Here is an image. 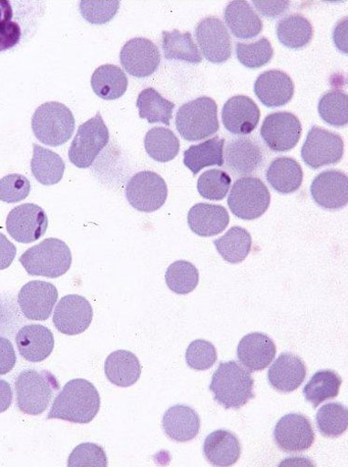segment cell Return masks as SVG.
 <instances>
[{
  "mask_svg": "<svg viewBox=\"0 0 348 467\" xmlns=\"http://www.w3.org/2000/svg\"><path fill=\"white\" fill-rule=\"evenodd\" d=\"M261 120V110L250 97L238 95L230 98L222 109V121L227 130L234 135L253 132Z\"/></svg>",
  "mask_w": 348,
  "mask_h": 467,
  "instance_id": "obj_18",
  "label": "cell"
},
{
  "mask_svg": "<svg viewBox=\"0 0 348 467\" xmlns=\"http://www.w3.org/2000/svg\"><path fill=\"white\" fill-rule=\"evenodd\" d=\"M162 426L170 440L176 442H188L200 432L201 420L191 407L179 404L170 407L165 412Z\"/></svg>",
  "mask_w": 348,
  "mask_h": 467,
  "instance_id": "obj_24",
  "label": "cell"
},
{
  "mask_svg": "<svg viewBox=\"0 0 348 467\" xmlns=\"http://www.w3.org/2000/svg\"><path fill=\"white\" fill-rule=\"evenodd\" d=\"M16 353L12 342L0 337V376L9 374L16 365Z\"/></svg>",
  "mask_w": 348,
  "mask_h": 467,
  "instance_id": "obj_50",
  "label": "cell"
},
{
  "mask_svg": "<svg viewBox=\"0 0 348 467\" xmlns=\"http://www.w3.org/2000/svg\"><path fill=\"white\" fill-rule=\"evenodd\" d=\"M176 127L189 141L202 140L216 134L220 130L217 102L203 96L185 103L177 113Z\"/></svg>",
  "mask_w": 348,
  "mask_h": 467,
  "instance_id": "obj_6",
  "label": "cell"
},
{
  "mask_svg": "<svg viewBox=\"0 0 348 467\" xmlns=\"http://www.w3.org/2000/svg\"><path fill=\"white\" fill-rule=\"evenodd\" d=\"M110 140V133L101 113L78 128L69 149V160L79 169L91 167Z\"/></svg>",
  "mask_w": 348,
  "mask_h": 467,
  "instance_id": "obj_8",
  "label": "cell"
},
{
  "mask_svg": "<svg viewBox=\"0 0 348 467\" xmlns=\"http://www.w3.org/2000/svg\"><path fill=\"white\" fill-rule=\"evenodd\" d=\"M13 8L6 0H0V24L12 21Z\"/></svg>",
  "mask_w": 348,
  "mask_h": 467,
  "instance_id": "obj_54",
  "label": "cell"
},
{
  "mask_svg": "<svg viewBox=\"0 0 348 467\" xmlns=\"http://www.w3.org/2000/svg\"><path fill=\"white\" fill-rule=\"evenodd\" d=\"M340 376L332 370L317 372L304 388L303 393L306 400L314 408L327 400L338 396L342 385Z\"/></svg>",
  "mask_w": 348,
  "mask_h": 467,
  "instance_id": "obj_39",
  "label": "cell"
},
{
  "mask_svg": "<svg viewBox=\"0 0 348 467\" xmlns=\"http://www.w3.org/2000/svg\"><path fill=\"white\" fill-rule=\"evenodd\" d=\"M236 56L239 62L251 69H258L269 64L273 57V47L266 37L255 43H237Z\"/></svg>",
  "mask_w": 348,
  "mask_h": 467,
  "instance_id": "obj_42",
  "label": "cell"
},
{
  "mask_svg": "<svg viewBox=\"0 0 348 467\" xmlns=\"http://www.w3.org/2000/svg\"><path fill=\"white\" fill-rule=\"evenodd\" d=\"M118 0H83L80 3V14L92 25H105L112 21L119 11Z\"/></svg>",
  "mask_w": 348,
  "mask_h": 467,
  "instance_id": "obj_45",
  "label": "cell"
},
{
  "mask_svg": "<svg viewBox=\"0 0 348 467\" xmlns=\"http://www.w3.org/2000/svg\"><path fill=\"white\" fill-rule=\"evenodd\" d=\"M17 254L16 246L0 233V271L8 269L14 263Z\"/></svg>",
  "mask_w": 348,
  "mask_h": 467,
  "instance_id": "obj_51",
  "label": "cell"
},
{
  "mask_svg": "<svg viewBox=\"0 0 348 467\" xmlns=\"http://www.w3.org/2000/svg\"><path fill=\"white\" fill-rule=\"evenodd\" d=\"M48 220L46 213L35 203L18 205L8 215L6 228L18 243L30 244L46 232Z\"/></svg>",
  "mask_w": 348,
  "mask_h": 467,
  "instance_id": "obj_16",
  "label": "cell"
},
{
  "mask_svg": "<svg viewBox=\"0 0 348 467\" xmlns=\"http://www.w3.org/2000/svg\"><path fill=\"white\" fill-rule=\"evenodd\" d=\"M271 192L259 178L245 177L235 182L228 198L234 216L244 221L261 218L269 210Z\"/></svg>",
  "mask_w": 348,
  "mask_h": 467,
  "instance_id": "obj_7",
  "label": "cell"
},
{
  "mask_svg": "<svg viewBox=\"0 0 348 467\" xmlns=\"http://www.w3.org/2000/svg\"><path fill=\"white\" fill-rule=\"evenodd\" d=\"M227 169L236 175L246 176L256 172L262 165L264 153L261 145L251 138L230 140L225 151Z\"/></svg>",
  "mask_w": 348,
  "mask_h": 467,
  "instance_id": "obj_21",
  "label": "cell"
},
{
  "mask_svg": "<svg viewBox=\"0 0 348 467\" xmlns=\"http://www.w3.org/2000/svg\"><path fill=\"white\" fill-rule=\"evenodd\" d=\"M58 297L59 293L55 285L32 281L20 290L18 303L26 319L41 322L51 317Z\"/></svg>",
  "mask_w": 348,
  "mask_h": 467,
  "instance_id": "obj_13",
  "label": "cell"
},
{
  "mask_svg": "<svg viewBox=\"0 0 348 467\" xmlns=\"http://www.w3.org/2000/svg\"><path fill=\"white\" fill-rule=\"evenodd\" d=\"M258 11L269 18H277L286 13L290 7V2H253Z\"/></svg>",
  "mask_w": 348,
  "mask_h": 467,
  "instance_id": "obj_52",
  "label": "cell"
},
{
  "mask_svg": "<svg viewBox=\"0 0 348 467\" xmlns=\"http://www.w3.org/2000/svg\"><path fill=\"white\" fill-rule=\"evenodd\" d=\"M254 386L251 372L231 360L220 363L210 389L220 405L227 410H238L255 398Z\"/></svg>",
  "mask_w": 348,
  "mask_h": 467,
  "instance_id": "obj_2",
  "label": "cell"
},
{
  "mask_svg": "<svg viewBox=\"0 0 348 467\" xmlns=\"http://www.w3.org/2000/svg\"><path fill=\"white\" fill-rule=\"evenodd\" d=\"M217 359L218 353L215 346L204 339L194 340L186 351L187 365L196 371H207L212 368Z\"/></svg>",
  "mask_w": 348,
  "mask_h": 467,
  "instance_id": "obj_46",
  "label": "cell"
},
{
  "mask_svg": "<svg viewBox=\"0 0 348 467\" xmlns=\"http://www.w3.org/2000/svg\"><path fill=\"white\" fill-rule=\"evenodd\" d=\"M218 252L224 261L231 265H238L244 261L251 252L252 237L250 233L241 227H232L224 236L214 241Z\"/></svg>",
  "mask_w": 348,
  "mask_h": 467,
  "instance_id": "obj_38",
  "label": "cell"
},
{
  "mask_svg": "<svg viewBox=\"0 0 348 467\" xmlns=\"http://www.w3.org/2000/svg\"><path fill=\"white\" fill-rule=\"evenodd\" d=\"M255 93L265 107L281 108L292 99L294 84L291 77L283 71L270 70L258 78Z\"/></svg>",
  "mask_w": 348,
  "mask_h": 467,
  "instance_id": "obj_23",
  "label": "cell"
},
{
  "mask_svg": "<svg viewBox=\"0 0 348 467\" xmlns=\"http://www.w3.org/2000/svg\"><path fill=\"white\" fill-rule=\"evenodd\" d=\"M230 223V215L222 205L197 203L188 214V224L197 235L210 237L220 234Z\"/></svg>",
  "mask_w": 348,
  "mask_h": 467,
  "instance_id": "obj_26",
  "label": "cell"
},
{
  "mask_svg": "<svg viewBox=\"0 0 348 467\" xmlns=\"http://www.w3.org/2000/svg\"><path fill=\"white\" fill-rule=\"evenodd\" d=\"M59 389L60 384L51 372L24 370L15 380L17 407L26 414H42Z\"/></svg>",
  "mask_w": 348,
  "mask_h": 467,
  "instance_id": "obj_4",
  "label": "cell"
},
{
  "mask_svg": "<svg viewBox=\"0 0 348 467\" xmlns=\"http://www.w3.org/2000/svg\"><path fill=\"white\" fill-rule=\"evenodd\" d=\"M261 134L268 147L277 152L293 149L302 135V125L293 114L277 112L268 116Z\"/></svg>",
  "mask_w": 348,
  "mask_h": 467,
  "instance_id": "obj_15",
  "label": "cell"
},
{
  "mask_svg": "<svg viewBox=\"0 0 348 467\" xmlns=\"http://www.w3.org/2000/svg\"><path fill=\"white\" fill-rule=\"evenodd\" d=\"M166 283L172 292L178 295H187L197 287L199 272L190 263L178 261L167 270Z\"/></svg>",
  "mask_w": 348,
  "mask_h": 467,
  "instance_id": "obj_43",
  "label": "cell"
},
{
  "mask_svg": "<svg viewBox=\"0 0 348 467\" xmlns=\"http://www.w3.org/2000/svg\"><path fill=\"white\" fill-rule=\"evenodd\" d=\"M101 409V397L95 386L86 379H73L56 398L46 420L88 424Z\"/></svg>",
  "mask_w": 348,
  "mask_h": 467,
  "instance_id": "obj_1",
  "label": "cell"
},
{
  "mask_svg": "<svg viewBox=\"0 0 348 467\" xmlns=\"http://www.w3.org/2000/svg\"><path fill=\"white\" fill-rule=\"evenodd\" d=\"M280 42L292 49L306 47L313 37V26L302 15H291L281 19L277 26Z\"/></svg>",
  "mask_w": 348,
  "mask_h": 467,
  "instance_id": "obj_36",
  "label": "cell"
},
{
  "mask_svg": "<svg viewBox=\"0 0 348 467\" xmlns=\"http://www.w3.org/2000/svg\"><path fill=\"white\" fill-rule=\"evenodd\" d=\"M276 445L285 452H302L315 441V431L311 420L302 413H289L275 427Z\"/></svg>",
  "mask_w": 348,
  "mask_h": 467,
  "instance_id": "obj_11",
  "label": "cell"
},
{
  "mask_svg": "<svg viewBox=\"0 0 348 467\" xmlns=\"http://www.w3.org/2000/svg\"><path fill=\"white\" fill-rule=\"evenodd\" d=\"M93 319V308L87 298L78 295L64 296L56 308V328L67 336H77L88 329Z\"/></svg>",
  "mask_w": 348,
  "mask_h": 467,
  "instance_id": "obj_17",
  "label": "cell"
},
{
  "mask_svg": "<svg viewBox=\"0 0 348 467\" xmlns=\"http://www.w3.org/2000/svg\"><path fill=\"white\" fill-rule=\"evenodd\" d=\"M120 62L130 76L145 78L159 69L161 55L159 47L153 41L136 37L128 41L122 47Z\"/></svg>",
  "mask_w": 348,
  "mask_h": 467,
  "instance_id": "obj_12",
  "label": "cell"
},
{
  "mask_svg": "<svg viewBox=\"0 0 348 467\" xmlns=\"http://www.w3.org/2000/svg\"><path fill=\"white\" fill-rule=\"evenodd\" d=\"M303 170L291 158H279L269 167L266 178L271 186L281 194H289L300 189L303 182Z\"/></svg>",
  "mask_w": 348,
  "mask_h": 467,
  "instance_id": "obj_32",
  "label": "cell"
},
{
  "mask_svg": "<svg viewBox=\"0 0 348 467\" xmlns=\"http://www.w3.org/2000/svg\"><path fill=\"white\" fill-rule=\"evenodd\" d=\"M76 121L72 111L64 103H43L32 117V130L36 138L45 145L58 147L73 136Z\"/></svg>",
  "mask_w": 348,
  "mask_h": 467,
  "instance_id": "obj_5",
  "label": "cell"
},
{
  "mask_svg": "<svg viewBox=\"0 0 348 467\" xmlns=\"http://www.w3.org/2000/svg\"><path fill=\"white\" fill-rule=\"evenodd\" d=\"M319 114L327 124L340 128L348 123V96L342 90H331L319 102Z\"/></svg>",
  "mask_w": 348,
  "mask_h": 467,
  "instance_id": "obj_41",
  "label": "cell"
},
{
  "mask_svg": "<svg viewBox=\"0 0 348 467\" xmlns=\"http://www.w3.org/2000/svg\"><path fill=\"white\" fill-rule=\"evenodd\" d=\"M165 180L156 172L141 171L128 182L126 196L129 204L139 213H152L161 209L168 199Z\"/></svg>",
  "mask_w": 348,
  "mask_h": 467,
  "instance_id": "obj_9",
  "label": "cell"
},
{
  "mask_svg": "<svg viewBox=\"0 0 348 467\" xmlns=\"http://www.w3.org/2000/svg\"><path fill=\"white\" fill-rule=\"evenodd\" d=\"M13 389L11 385L0 379V413L6 411L13 403Z\"/></svg>",
  "mask_w": 348,
  "mask_h": 467,
  "instance_id": "obj_53",
  "label": "cell"
},
{
  "mask_svg": "<svg viewBox=\"0 0 348 467\" xmlns=\"http://www.w3.org/2000/svg\"><path fill=\"white\" fill-rule=\"evenodd\" d=\"M195 36L208 61L223 64L230 58L231 37L223 22L218 17H207L199 23Z\"/></svg>",
  "mask_w": 348,
  "mask_h": 467,
  "instance_id": "obj_14",
  "label": "cell"
},
{
  "mask_svg": "<svg viewBox=\"0 0 348 467\" xmlns=\"http://www.w3.org/2000/svg\"><path fill=\"white\" fill-rule=\"evenodd\" d=\"M144 147L148 157L158 162L167 163L179 154L180 142L171 130L157 127L147 132Z\"/></svg>",
  "mask_w": 348,
  "mask_h": 467,
  "instance_id": "obj_35",
  "label": "cell"
},
{
  "mask_svg": "<svg viewBox=\"0 0 348 467\" xmlns=\"http://www.w3.org/2000/svg\"><path fill=\"white\" fill-rule=\"evenodd\" d=\"M30 182L23 175L11 174L0 180V201L15 203L28 197Z\"/></svg>",
  "mask_w": 348,
  "mask_h": 467,
  "instance_id": "obj_48",
  "label": "cell"
},
{
  "mask_svg": "<svg viewBox=\"0 0 348 467\" xmlns=\"http://www.w3.org/2000/svg\"><path fill=\"white\" fill-rule=\"evenodd\" d=\"M163 49L167 60L183 61L189 64H200L202 57L189 32L182 33L177 29L163 32Z\"/></svg>",
  "mask_w": 348,
  "mask_h": 467,
  "instance_id": "obj_37",
  "label": "cell"
},
{
  "mask_svg": "<svg viewBox=\"0 0 348 467\" xmlns=\"http://www.w3.org/2000/svg\"><path fill=\"white\" fill-rule=\"evenodd\" d=\"M231 178L223 171L211 170L203 173L198 180L197 189L202 197L220 201L230 191Z\"/></svg>",
  "mask_w": 348,
  "mask_h": 467,
  "instance_id": "obj_44",
  "label": "cell"
},
{
  "mask_svg": "<svg viewBox=\"0 0 348 467\" xmlns=\"http://www.w3.org/2000/svg\"><path fill=\"white\" fill-rule=\"evenodd\" d=\"M31 171L39 183L51 186L62 181L66 164L58 153L40 145L33 144Z\"/></svg>",
  "mask_w": 348,
  "mask_h": 467,
  "instance_id": "obj_30",
  "label": "cell"
},
{
  "mask_svg": "<svg viewBox=\"0 0 348 467\" xmlns=\"http://www.w3.org/2000/svg\"><path fill=\"white\" fill-rule=\"evenodd\" d=\"M241 453V442L230 431L219 430L205 441L204 455L214 466H231L238 462Z\"/></svg>",
  "mask_w": 348,
  "mask_h": 467,
  "instance_id": "obj_28",
  "label": "cell"
},
{
  "mask_svg": "<svg viewBox=\"0 0 348 467\" xmlns=\"http://www.w3.org/2000/svg\"><path fill=\"white\" fill-rule=\"evenodd\" d=\"M19 261L29 275L56 279L70 270L73 258L66 242L47 238L26 250Z\"/></svg>",
  "mask_w": 348,
  "mask_h": 467,
  "instance_id": "obj_3",
  "label": "cell"
},
{
  "mask_svg": "<svg viewBox=\"0 0 348 467\" xmlns=\"http://www.w3.org/2000/svg\"><path fill=\"white\" fill-rule=\"evenodd\" d=\"M225 22L231 34L241 39H251L259 36L263 23L250 4L235 0L225 9Z\"/></svg>",
  "mask_w": 348,
  "mask_h": 467,
  "instance_id": "obj_27",
  "label": "cell"
},
{
  "mask_svg": "<svg viewBox=\"0 0 348 467\" xmlns=\"http://www.w3.org/2000/svg\"><path fill=\"white\" fill-rule=\"evenodd\" d=\"M128 79L118 66L105 65L95 70L91 78V87L97 96L106 100L121 98L127 91Z\"/></svg>",
  "mask_w": 348,
  "mask_h": 467,
  "instance_id": "obj_33",
  "label": "cell"
},
{
  "mask_svg": "<svg viewBox=\"0 0 348 467\" xmlns=\"http://www.w3.org/2000/svg\"><path fill=\"white\" fill-rule=\"evenodd\" d=\"M105 372L107 379L113 385L129 388L138 381L141 376V366L134 353L121 349L107 357Z\"/></svg>",
  "mask_w": 348,
  "mask_h": 467,
  "instance_id": "obj_29",
  "label": "cell"
},
{
  "mask_svg": "<svg viewBox=\"0 0 348 467\" xmlns=\"http://www.w3.org/2000/svg\"><path fill=\"white\" fill-rule=\"evenodd\" d=\"M22 36L20 26L14 21L0 24V53L15 47Z\"/></svg>",
  "mask_w": 348,
  "mask_h": 467,
  "instance_id": "obj_49",
  "label": "cell"
},
{
  "mask_svg": "<svg viewBox=\"0 0 348 467\" xmlns=\"http://www.w3.org/2000/svg\"><path fill=\"white\" fill-rule=\"evenodd\" d=\"M313 200L324 210L343 209L348 201V178L335 170L319 174L311 186Z\"/></svg>",
  "mask_w": 348,
  "mask_h": 467,
  "instance_id": "obj_19",
  "label": "cell"
},
{
  "mask_svg": "<svg viewBox=\"0 0 348 467\" xmlns=\"http://www.w3.org/2000/svg\"><path fill=\"white\" fill-rule=\"evenodd\" d=\"M55 344L53 332L40 325L26 326L16 336L20 355L30 362H41L47 358L53 353Z\"/></svg>",
  "mask_w": 348,
  "mask_h": 467,
  "instance_id": "obj_25",
  "label": "cell"
},
{
  "mask_svg": "<svg viewBox=\"0 0 348 467\" xmlns=\"http://www.w3.org/2000/svg\"><path fill=\"white\" fill-rule=\"evenodd\" d=\"M274 341L263 333H251L239 343L237 357L250 372H260L269 368L276 356Z\"/></svg>",
  "mask_w": 348,
  "mask_h": 467,
  "instance_id": "obj_20",
  "label": "cell"
},
{
  "mask_svg": "<svg viewBox=\"0 0 348 467\" xmlns=\"http://www.w3.org/2000/svg\"><path fill=\"white\" fill-rule=\"evenodd\" d=\"M316 424L321 434L326 438H338L347 430V408L339 402L323 405L316 415Z\"/></svg>",
  "mask_w": 348,
  "mask_h": 467,
  "instance_id": "obj_40",
  "label": "cell"
},
{
  "mask_svg": "<svg viewBox=\"0 0 348 467\" xmlns=\"http://www.w3.org/2000/svg\"><path fill=\"white\" fill-rule=\"evenodd\" d=\"M343 141L338 134L314 126L309 131L302 157L307 166L319 170L339 163L343 155Z\"/></svg>",
  "mask_w": 348,
  "mask_h": 467,
  "instance_id": "obj_10",
  "label": "cell"
},
{
  "mask_svg": "<svg viewBox=\"0 0 348 467\" xmlns=\"http://www.w3.org/2000/svg\"><path fill=\"white\" fill-rule=\"evenodd\" d=\"M224 144V139L215 137L203 143L190 146L184 151V165L194 176L208 167H222Z\"/></svg>",
  "mask_w": 348,
  "mask_h": 467,
  "instance_id": "obj_31",
  "label": "cell"
},
{
  "mask_svg": "<svg viewBox=\"0 0 348 467\" xmlns=\"http://www.w3.org/2000/svg\"><path fill=\"white\" fill-rule=\"evenodd\" d=\"M137 108L140 119H147L150 124L163 123L169 126L175 105L155 88H148L138 94Z\"/></svg>",
  "mask_w": 348,
  "mask_h": 467,
  "instance_id": "obj_34",
  "label": "cell"
},
{
  "mask_svg": "<svg viewBox=\"0 0 348 467\" xmlns=\"http://www.w3.org/2000/svg\"><path fill=\"white\" fill-rule=\"evenodd\" d=\"M307 377V368L301 357L285 352L279 356L269 370L271 386L277 391L290 393L300 388Z\"/></svg>",
  "mask_w": 348,
  "mask_h": 467,
  "instance_id": "obj_22",
  "label": "cell"
},
{
  "mask_svg": "<svg viewBox=\"0 0 348 467\" xmlns=\"http://www.w3.org/2000/svg\"><path fill=\"white\" fill-rule=\"evenodd\" d=\"M107 455L103 447L90 442L78 445L68 459L69 467H107Z\"/></svg>",
  "mask_w": 348,
  "mask_h": 467,
  "instance_id": "obj_47",
  "label": "cell"
}]
</instances>
